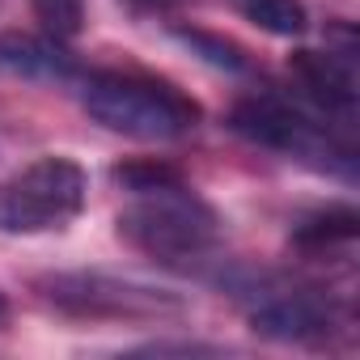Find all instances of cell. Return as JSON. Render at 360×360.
<instances>
[{
    "label": "cell",
    "mask_w": 360,
    "mask_h": 360,
    "mask_svg": "<svg viewBox=\"0 0 360 360\" xmlns=\"http://www.w3.org/2000/svg\"><path fill=\"white\" fill-rule=\"evenodd\" d=\"M85 208V169L72 157H39L0 183V233H60Z\"/></svg>",
    "instance_id": "4"
},
{
    "label": "cell",
    "mask_w": 360,
    "mask_h": 360,
    "mask_svg": "<svg viewBox=\"0 0 360 360\" xmlns=\"http://www.w3.org/2000/svg\"><path fill=\"white\" fill-rule=\"evenodd\" d=\"M250 326L267 339H284V343H305V339H322L335 326V309L326 301V292L318 288H292V284H263L250 292Z\"/></svg>",
    "instance_id": "6"
},
{
    "label": "cell",
    "mask_w": 360,
    "mask_h": 360,
    "mask_svg": "<svg viewBox=\"0 0 360 360\" xmlns=\"http://www.w3.org/2000/svg\"><path fill=\"white\" fill-rule=\"evenodd\" d=\"M352 242H356V212L352 208L314 212L292 229V246L305 255H330L335 246H352Z\"/></svg>",
    "instance_id": "9"
},
{
    "label": "cell",
    "mask_w": 360,
    "mask_h": 360,
    "mask_svg": "<svg viewBox=\"0 0 360 360\" xmlns=\"http://www.w3.org/2000/svg\"><path fill=\"white\" fill-rule=\"evenodd\" d=\"M9 314V301H5V292H0V318H5Z\"/></svg>",
    "instance_id": "15"
},
{
    "label": "cell",
    "mask_w": 360,
    "mask_h": 360,
    "mask_svg": "<svg viewBox=\"0 0 360 360\" xmlns=\"http://www.w3.org/2000/svg\"><path fill=\"white\" fill-rule=\"evenodd\" d=\"M43 297L72 314V318H106V322H165L178 318L187 305L178 292L157 288V284H140V280H123V276H106V271H60L47 276Z\"/></svg>",
    "instance_id": "5"
},
{
    "label": "cell",
    "mask_w": 360,
    "mask_h": 360,
    "mask_svg": "<svg viewBox=\"0 0 360 360\" xmlns=\"http://www.w3.org/2000/svg\"><path fill=\"white\" fill-rule=\"evenodd\" d=\"M110 178L123 191H131V195L157 191V187H169V183H183V174H178L174 165H165V161H123V165H115Z\"/></svg>",
    "instance_id": "12"
},
{
    "label": "cell",
    "mask_w": 360,
    "mask_h": 360,
    "mask_svg": "<svg viewBox=\"0 0 360 360\" xmlns=\"http://www.w3.org/2000/svg\"><path fill=\"white\" fill-rule=\"evenodd\" d=\"M356 51H297L288 60V72L292 81L301 85L297 98H305L314 110H322L330 123L339 127H352L356 119V64H352Z\"/></svg>",
    "instance_id": "7"
},
{
    "label": "cell",
    "mask_w": 360,
    "mask_h": 360,
    "mask_svg": "<svg viewBox=\"0 0 360 360\" xmlns=\"http://www.w3.org/2000/svg\"><path fill=\"white\" fill-rule=\"evenodd\" d=\"M233 5L242 9L246 22H255L259 30H267L276 39H297L309 26V13L301 0H233Z\"/></svg>",
    "instance_id": "10"
},
{
    "label": "cell",
    "mask_w": 360,
    "mask_h": 360,
    "mask_svg": "<svg viewBox=\"0 0 360 360\" xmlns=\"http://www.w3.org/2000/svg\"><path fill=\"white\" fill-rule=\"evenodd\" d=\"M131 5H140V9H165V5H174V0H131Z\"/></svg>",
    "instance_id": "14"
},
{
    "label": "cell",
    "mask_w": 360,
    "mask_h": 360,
    "mask_svg": "<svg viewBox=\"0 0 360 360\" xmlns=\"http://www.w3.org/2000/svg\"><path fill=\"white\" fill-rule=\"evenodd\" d=\"M30 5H34V18H39L47 39H56V43L81 39V30H85V0H30Z\"/></svg>",
    "instance_id": "11"
},
{
    "label": "cell",
    "mask_w": 360,
    "mask_h": 360,
    "mask_svg": "<svg viewBox=\"0 0 360 360\" xmlns=\"http://www.w3.org/2000/svg\"><path fill=\"white\" fill-rule=\"evenodd\" d=\"M0 77L18 81H72L81 77L72 51L56 39L34 34H0Z\"/></svg>",
    "instance_id": "8"
},
{
    "label": "cell",
    "mask_w": 360,
    "mask_h": 360,
    "mask_svg": "<svg viewBox=\"0 0 360 360\" xmlns=\"http://www.w3.org/2000/svg\"><path fill=\"white\" fill-rule=\"evenodd\" d=\"M229 127L238 136H246L250 144L284 153V157L305 161L314 169H335L347 178L356 169V148L347 140L352 127L330 123L305 98H284L276 89H259L229 110Z\"/></svg>",
    "instance_id": "3"
},
{
    "label": "cell",
    "mask_w": 360,
    "mask_h": 360,
    "mask_svg": "<svg viewBox=\"0 0 360 360\" xmlns=\"http://www.w3.org/2000/svg\"><path fill=\"white\" fill-rule=\"evenodd\" d=\"M81 106L106 131L148 140V144L183 140L204 119L200 102L183 94L174 81H161L148 72H119V68L81 77Z\"/></svg>",
    "instance_id": "1"
},
{
    "label": "cell",
    "mask_w": 360,
    "mask_h": 360,
    "mask_svg": "<svg viewBox=\"0 0 360 360\" xmlns=\"http://www.w3.org/2000/svg\"><path fill=\"white\" fill-rule=\"evenodd\" d=\"M119 238L165 267H191L204 263L221 246V217L212 204H204L187 183H169L157 191L131 195V204L119 212Z\"/></svg>",
    "instance_id": "2"
},
{
    "label": "cell",
    "mask_w": 360,
    "mask_h": 360,
    "mask_svg": "<svg viewBox=\"0 0 360 360\" xmlns=\"http://www.w3.org/2000/svg\"><path fill=\"white\" fill-rule=\"evenodd\" d=\"M178 39H183L187 47H195L208 64H217V68H246V56H242V47L238 43H229V39H217V34H204V30H178Z\"/></svg>",
    "instance_id": "13"
}]
</instances>
